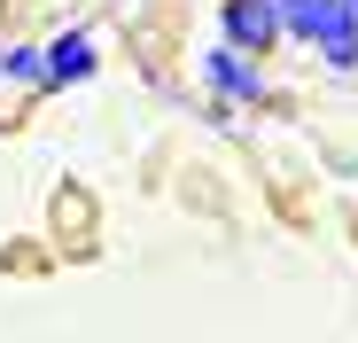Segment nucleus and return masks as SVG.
<instances>
[{
	"label": "nucleus",
	"instance_id": "f257e3e1",
	"mask_svg": "<svg viewBox=\"0 0 358 343\" xmlns=\"http://www.w3.org/2000/svg\"><path fill=\"white\" fill-rule=\"evenodd\" d=\"M288 39H312L327 55V71H358V16L350 0H280Z\"/></svg>",
	"mask_w": 358,
	"mask_h": 343
},
{
	"label": "nucleus",
	"instance_id": "f03ea898",
	"mask_svg": "<svg viewBox=\"0 0 358 343\" xmlns=\"http://www.w3.org/2000/svg\"><path fill=\"white\" fill-rule=\"evenodd\" d=\"M218 31H226V47H242V55H265L273 39H288L280 0H226V8H218Z\"/></svg>",
	"mask_w": 358,
	"mask_h": 343
},
{
	"label": "nucleus",
	"instance_id": "423d86ee",
	"mask_svg": "<svg viewBox=\"0 0 358 343\" xmlns=\"http://www.w3.org/2000/svg\"><path fill=\"white\" fill-rule=\"evenodd\" d=\"M350 16H358V0H350Z\"/></svg>",
	"mask_w": 358,
	"mask_h": 343
},
{
	"label": "nucleus",
	"instance_id": "39448f33",
	"mask_svg": "<svg viewBox=\"0 0 358 343\" xmlns=\"http://www.w3.org/2000/svg\"><path fill=\"white\" fill-rule=\"evenodd\" d=\"M8 78L16 86H47V47H8Z\"/></svg>",
	"mask_w": 358,
	"mask_h": 343
},
{
	"label": "nucleus",
	"instance_id": "7ed1b4c3",
	"mask_svg": "<svg viewBox=\"0 0 358 343\" xmlns=\"http://www.w3.org/2000/svg\"><path fill=\"white\" fill-rule=\"evenodd\" d=\"M203 78H210L218 102H265V78H257V63H250L242 47H210L203 55Z\"/></svg>",
	"mask_w": 358,
	"mask_h": 343
},
{
	"label": "nucleus",
	"instance_id": "20e7f679",
	"mask_svg": "<svg viewBox=\"0 0 358 343\" xmlns=\"http://www.w3.org/2000/svg\"><path fill=\"white\" fill-rule=\"evenodd\" d=\"M94 78V39L86 31H63L47 47V86H86Z\"/></svg>",
	"mask_w": 358,
	"mask_h": 343
}]
</instances>
